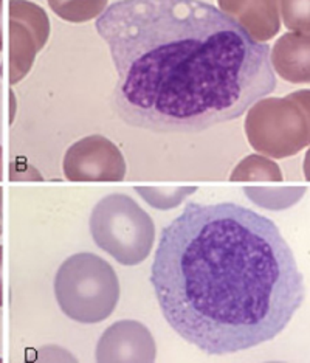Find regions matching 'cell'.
Here are the masks:
<instances>
[{
  "mask_svg": "<svg viewBox=\"0 0 310 363\" xmlns=\"http://www.w3.org/2000/svg\"><path fill=\"white\" fill-rule=\"evenodd\" d=\"M95 27L118 73L117 112L154 132H202L270 95V47L200 0H118Z\"/></svg>",
  "mask_w": 310,
  "mask_h": 363,
  "instance_id": "6da1fadb",
  "label": "cell"
},
{
  "mask_svg": "<svg viewBox=\"0 0 310 363\" xmlns=\"http://www.w3.org/2000/svg\"><path fill=\"white\" fill-rule=\"evenodd\" d=\"M151 283L169 326L208 356L273 340L306 298L278 225L231 202L188 203L163 228Z\"/></svg>",
  "mask_w": 310,
  "mask_h": 363,
  "instance_id": "7a4b0ae2",
  "label": "cell"
},
{
  "mask_svg": "<svg viewBox=\"0 0 310 363\" xmlns=\"http://www.w3.org/2000/svg\"><path fill=\"white\" fill-rule=\"evenodd\" d=\"M0 236H2V208H0Z\"/></svg>",
  "mask_w": 310,
  "mask_h": 363,
  "instance_id": "ffe728a7",
  "label": "cell"
},
{
  "mask_svg": "<svg viewBox=\"0 0 310 363\" xmlns=\"http://www.w3.org/2000/svg\"><path fill=\"white\" fill-rule=\"evenodd\" d=\"M307 191L306 186H246L243 193L248 199L270 211H280L290 208L298 201L303 199L304 193Z\"/></svg>",
  "mask_w": 310,
  "mask_h": 363,
  "instance_id": "8fae6325",
  "label": "cell"
},
{
  "mask_svg": "<svg viewBox=\"0 0 310 363\" xmlns=\"http://www.w3.org/2000/svg\"><path fill=\"white\" fill-rule=\"evenodd\" d=\"M4 247L0 245V308L4 306Z\"/></svg>",
  "mask_w": 310,
  "mask_h": 363,
  "instance_id": "e0dca14e",
  "label": "cell"
},
{
  "mask_svg": "<svg viewBox=\"0 0 310 363\" xmlns=\"http://www.w3.org/2000/svg\"><path fill=\"white\" fill-rule=\"evenodd\" d=\"M219 6L256 43L272 39L280 31L278 2H219Z\"/></svg>",
  "mask_w": 310,
  "mask_h": 363,
  "instance_id": "30bf717a",
  "label": "cell"
},
{
  "mask_svg": "<svg viewBox=\"0 0 310 363\" xmlns=\"http://www.w3.org/2000/svg\"><path fill=\"white\" fill-rule=\"evenodd\" d=\"M246 134L255 151L273 159L295 155L310 143V90L263 98L247 111Z\"/></svg>",
  "mask_w": 310,
  "mask_h": 363,
  "instance_id": "277c9868",
  "label": "cell"
},
{
  "mask_svg": "<svg viewBox=\"0 0 310 363\" xmlns=\"http://www.w3.org/2000/svg\"><path fill=\"white\" fill-rule=\"evenodd\" d=\"M91 233L95 244L123 266L142 264L155 241L152 218L127 194H108L95 205Z\"/></svg>",
  "mask_w": 310,
  "mask_h": 363,
  "instance_id": "5b68a950",
  "label": "cell"
},
{
  "mask_svg": "<svg viewBox=\"0 0 310 363\" xmlns=\"http://www.w3.org/2000/svg\"><path fill=\"white\" fill-rule=\"evenodd\" d=\"M146 203L155 210L177 208L188 196L197 191L195 186H135Z\"/></svg>",
  "mask_w": 310,
  "mask_h": 363,
  "instance_id": "4fadbf2b",
  "label": "cell"
},
{
  "mask_svg": "<svg viewBox=\"0 0 310 363\" xmlns=\"http://www.w3.org/2000/svg\"><path fill=\"white\" fill-rule=\"evenodd\" d=\"M4 48V2L0 0V52Z\"/></svg>",
  "mask_w": 310,
  "mask_h": 363,
  "instance_id": "ac0fdd59",
  "label": "cell"
},
{
  "mask_svg": "<svg viewBox=\"0 0 310 363\" xmlns=\"http://www.w3.org/2000/svg\"><path fill=\"white\" fill-rule=\"evenodd\" d=\"M4 151H2V146H0V182H2V177H4Z\"/></svg>",
  "mask_w": 310,
  "mask_h": 363,
  "instance_id": "d6986e66",
  "label": "cell"
},
{
  "mask_svg": "<svg viewBox=\"0 0 310 363\" xmlns=\"http://www.w3.org/2000/svg\"><path fill=\"white\" fill-rule=\"evenodd\" d=\"M251 180H267V182H282V172L278 164L267 157L253 154L247 155L230 176V182H251Z\"/></svg>",
  "mask_w": 310,
  "mask_h": 363,
  "instance_id": "7c38bea8",
  "label": "cell"
},
{
  "mask_svg": "<svg viewBox=\"0 0 310 363\" xmlns=\"http://www.w3.org/2000/svg\"><path fill=\"white\" fill-rule=\"evenodd\" d=\"M52 10L69 22H86L104 13L108 2H48Z\"/></svg>",
  "mask_w": 310,
  "mask_h": 363,
  "instance_id": "5bb4252c",
  "label": "cell"
},
{
  "mask_svg": "<svg viewBox=\"0 0 310 363\" xmlns=\"http://www.w3.org/2000/svg\"><path fill=\"white\" fill-rule=\"evenodd\" d=\"M270 62L273 72L297 84L310 81V35L299 33H285L270 52Z\"/></svg>",
  "mask_w": 310,
  "mask_h": 363,
  "instance_id": "9c48e42d",
  "label": "cell"
},
{
  "mask_svg": "<svg viewBox=\"0 0 310 363\" xmlns=\"http://www.w3.org/2000/svg\"><path fill=\"white\" fill-rule=\"evenodd\" d=\"M54 296L69 318L100 323L112 315L120 300L117 272L95 253L71 255L56 272Z\"/></svg>",
  "mask_w": 310,
  "mask_h": 363,
  "instance_id": "3957f363",
  "label": "cell"
},
{
  "mask_svg": "<svg viewBox=\"0 0 310 363\" xmlns=\"http://www.w3.org/2000/svg\"><path fill=\"white\" fill-rule=\"evenodd\" d=\"M50 36L47 13L33 2H10V81L19 82L28 75L38 53Z\"/></svg>",
  "mask_w": 310,
  "mask_h": 363,
  "instance_id": "8992f818",
  "label": "cell"
},
{
  "mask_svg": "<svg viewBox=\"0 0 310 363\" xmlns=\"http://www.w3.org/2000/svg\"><path fill=\"white\" fill-rule=\"evenodd\" d=\"M64 176L70 182H121L126 176V162L109 138L88 135L65 152Z\"/></svg>",
  "mask_w": 310,
  "mask_h": 363,
  "instance_id": "52a82bcc",
  "label": "cell"
},
{
  "mask_svg": "<svg viewBox=\"0 0 310 363\" xmlns=\"http://www.w3.org/2000/svg\"><path fill=\"white\" fill-rule=\"evenodd\" d=\"M10 179L11 180H39V182H42V176L39 174V171L33 168L31 164L23 159H18L14 163L11 162Z\"/></svg>",
  "mask_w": 310,
  "mask_h": 363,
  "instance_id": "2e32d148",
  "label": "cell"
},
{
  "mask_svg": "<svg viewBox=\"0 0 310 363\" xmlns=\"http://www.w3.org/2000/svg\"><path fill=\"white\" fill-rule=\"evenodd\" d=\"M281 11L285 27L299 35H310V4L309 2H281Z\"/></svg>",
  "mask_w": 310,
  "mask_h": 363,
  "instance_id": "9a60e30c",
  "label": "cell"
},
{
  "mask_svg": "<svg viewBox=\"0 0 310 363\" xmlns=\"http://www.w3.org/2000/svg\"><path fill=\"white\" fill-rule=\"evenodd\" d=\"M157 346L140 321L121 320L105 329L96 345L95 359L101 363H152Z\"/></svg>",
  "mask_w": 310,
  "mask_h": 363,
  "instance_id": "ba28073f",
  "label": "cell"
}]
</instances>
